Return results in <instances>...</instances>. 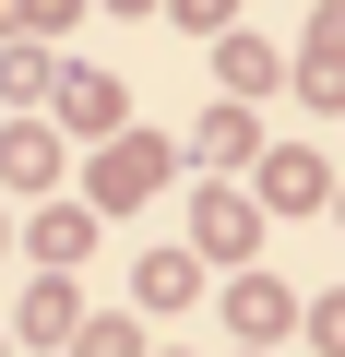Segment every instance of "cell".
Instances as JSON below:
<instances>
[{"instance_id": "6da1fadb", "label": "cell", "mask_w": 345, "mask_h": 357, "mask_svg": "<svg viewBox=\"0 0 345 357\" xmlns=\"http://www.w3.org/2000/svg\"><path fill=\"white\" fill-rule=\"evenodd\" d=\"M167 191V143L155 131H119L107 155H95V215H131V203H155Z\"/></svg>"}, {"instance_id": "7a4b0ae2", "label": "cell", "mask_w": 345, "mask_h": 357, "mask_svg": "<svg viewBox=\"0 0 345 357\" xmlns=\"http://www.w3.org/2000/svg\"><path fill=\"white\" fill-rule=\"evenodd\" d=\"M321 203H333V167L309 143H274L262 155V215H321Z\"/></svg>"}, {"instance_id": "3957f363", "label": "cell", "mask_w": 345, "mask_h": 357, "mask_svg": "<svg viewBox=\"0 0 345 357\" xmlns=\"http://www.w3.org/2000/svg\"><path fill=\"white\" fill-rule=\"evenodd\" d=\"M191 238H203L215 262H250V238H262V203H238V191H203V215H191Z\"/></svg>"}, {"instance_id": "277c9868", "label": "cell", "mask_w": 345, "mask_h": 357, "mask_svg": "<svg viewBox=\"0 0 345 357\" xmlns=\"http://www.w3.org/2000/svg\"><path fill=\"white\" fill-rule=\"evenodd\" d=\"M227 321H238V333H250V345H262V333H286V321H298V298H286V286H274V274H250V286H238V298H227Z\"/></svg>"}, {"instance_id": "5b68a950", "label": "cell", "mask_w": 345, "mask_h": 357, "mask_svg": "<svg viewBox=\"0 0 345 357\" xmlns=\"http://www.w3.org/2000/svg\"><path fill=\"white\" fill-rule=\"evenodd\" d=\"M215 72H227V96H274V84H286L262 36H227V60H215Z\"/></svg>"}, {"instance_id": "8992f818", "label": "cell", "mask_w": 345, "mask_h": 357, "mask_svg": "<svg viewBox=\"0 0 345 357\" xmlns=\"http://www.w3.org/2000/svg\"><path fill=\"white\" fill-rule=\"evenodd\" d=\"M191 286H203L191 250H155V262H143V298H155V310H167V298H191Z\"/></svg>"}, {"instance_id": "52a82bcc", "label": "cell", "mask_w": 345, "mask_h": 357, "mask_svg": "<svg viewBox=\"0 0 345 357\" xmlns=\"http://www.w3.org/2000/svg\"><path fill=\"white\" fill-rule=\"evenodd\" d=\"M0 167H13V191H36L48 178V131H0Z\"/></svg>"}, {"instance_id": "ba28073f", "label": "cell", "mask_w": 345, "mask_h": 357, "mask_svg": "<svg viewBox=\"0 0 345 357\" xmlns=\"http://www.w3.org/2000/svg\"><path fill=\"white\" fill-rule=\"evenodd\" d=\"M60 107H72V119H84V131H119V84H95V72H84V84H72V96H60Z\"/></svg>"}, {"instance_id": "9c48e42d", "label": "cell", "mask_w": 345, "mask_h": 357, "mask_svg": "<svg viewBox=\"0 0 345 357\" xmlns=\"http://www.w3.org/2000/svg\"><path fill=\"white\" fill-rule=\"evenodd\" d=\"M298 96H309V107H345V60L309 48V60H298Z\"/></svg>"}, {"instance_id": "30bf717a", "label": "cell", "mask_w": 345, "mask_h": 357, "mask_svg": "<svg viewBox=\"0 0 345 357\" xmlns=\"http://www.w3.org/2000/svg\"><path fill=\"white\" fill-rule=\"evenodd\" d=\"M203 155H250V107H215L203 119Z\"/></svg>"}, {"instance_id": "8fae6325", "label": "cell", "mask_w": 345, "mask_h": 357, "mask_svg": "<svg viewBox=\"0 0 345 357\" xmlns=\"http://www.w3.org/2000/svg\"><path fill=\"white\" fill-rule=\"evenodd\" d=\"M84 357H143V333L131 321H84Z\"/></svg>"}, {"instance_id": "7c38bea8", "label": "cell", "mask_w": 345, "mask_h": 357, "mask_svg": "<svg viewBox=\"0 0 345 357\" xmlns=\"http://www.w3.org/2000/svg\"><path fill=\"white\" fill-rule=\"evenodd\" d=\"M309 345H321V357H345V298H321V310H309Z\"/></svg>"}, {"instance_id": "4fadbf2b", "label": "cell", "mask_w": 345, "mask_h": 357, "mask_svg": "<svg viewBox=\"0 0 345 357\" xmlns=\"http://www.w3.org/2000/svg\"><path fill=\"white\" fill-rule=\"evenodd\" d=\"M167 13H179V24L203 36V24H227V13H238V0H167Z\"/></svg>"}, {"instance_id": "5bb4252c", "label": "cell", "mask_w": 345, "mask_h": 357, "mask_svg": "<svg viewBox=\"0 0 345 357\" xmlns=\"http://www.w3.org/2000/svg\"><path fill=\"white\" fill-rule=\"evenodd\" d=\"M107 13H155V0H107Z\"/></svg>"}, {"instance_id": "9a60e30c", "label": "cell", "mask_w": 345, "mask_h": 357, "mask_svg": "<svg viewBox=\"0 0 345 357\" xmlns=\"http://www.w3.org/2000/svg\"><path fill=\"white\" fill-rule=\"evenodd\" d=\"M333 215H345V178H333Z\"/></svg>"}, {"instance_id": "2e32d148", "label": "cell", "mask_w": 345, "mask_h": 357, "mask_svg": "<svg viewBox=\"0 0 345 357\" xmlns=\"http://www.w3.org/2000/svg\"><path fill=\"white\" fill-rule=\"evenodd\" d=\"M0 238H13V227H0Z\"/></svg>"}]
</instances>
